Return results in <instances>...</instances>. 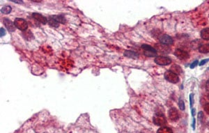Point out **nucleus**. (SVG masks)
<instances>
[{"label": "nucleus", "mask_w": 209, "mask_h": 133, "mask_svg": "<svg viewBox=\"0 0 209 133\" xmlns=\"http://www.w3.org/2000/svg\"><path fill=\"white\" fill-rule=\"evenodd\" d=\"M174 54H175V56L177 58L181 60H185L189 58V54L187 53V52L183 50V49H176Z\"/></svg>", "instance_id": "obj_6"}, {"label": "nucleus", "mask_w": 209, "mask_h": 133, "mask_svg": "<svg viewBox=\"0 0 209 133\" xmlns=\"http://www.w3.org/2000/svg\"><path fill=\"white\" fill-rule=\"evenodd\" d=\"M201 37L203 40H209V28H205L201 32Z\"/></svg>", "instance_id": "obj_14"}, {"label": "nucleus", "mask_w": 209, "mask_h": 133, "mask_svg": "<svg viewBox=\"0 0 209 133\" xmlns=\"http://www.w3.org/2000/svg\"><path fill=\"white\" fill-rule=\"evenodd\" d=\"M157 47H158V50L163 52V53H165L167 49H168V48L167 47V45H163V44H160V45H157Z\"/></svg>", "instance_id": "obj_20"}, {"label": "nucleus", "mask_w": 209, "mask_h": 133, "mask_svg": "<svg viewBox=\"0 0 209 133\" xmlns=\"http://www.w3.org/2000/svg\"><path fill=\"white\" fill-rule=\"evenodd\" d=\"M142 48L144 49V51H152V52H156L155 49L153 48V47L148 45L147 44H144L142 45Z\"/></svg>", "instance_id": "obj_18"}, {"label": "nucleus", "mask_w": 209, "mask_h": 133, "mask_svg": "<svg viewBox=\"0 0 209 133\" xmlns=\"http://www.w3.org/2000/svg\"><path fill=\"white\" fill-rule=\"evenodd\" d=\"M165 78L168 81V82L173 83V84H176V83L179 82V77L178 76V75H176L174 72H171L169 70V71H167L165 73Z\"/></svg>", "instance_id": "obj_3"}, {"label": "nucleus", "mask_w": 209, "mask_h": 133, "mask_svg": "<svg viewBox=\"0 0 209 133\" xmlns=\"http://www.w3.org/2000/svg\"><path fill=\"white\" fill-rule=\"evenodd\" d=\"M13 2H14V3H17V4H22L23 2L22 1H12Z\"/></svg>", "instance_id": "obj_29"}, {"label": "nucleus", "mask_w": 209, "mask_h": 133, "mask_svg": "<svg viewBox=\"0 0 209 133\" xmlns=\"http://www.w3.org/2000/svg\"><path fill=\"white\" fill-rule=\"evenodd\" d=\"M153 123L158 126H162L166 124L167 120L162 114H158L153 117Z\"/></svg>", "instance_id": "obj_4"}, {"label": "nucleus", "mask_w": 209, "mask_h": 133, "mask_svg": "<svg viewBox=\"0 0 209 133\" xmlns=\"http://www.w3.org/2000/svg\"><path fill=\"white\" fill-rule=\"evenodd\" d=\"M32 18L34 20H36L37 22H40L43 25H46L47 22V18L46 17L43 16V15L38 14V13H34V14H32Z\"/></svg>", "instance_id": "obj_8"}, {"label": "nucleus", "mask_w": 209, "mask_h": 133, "mask_svg": "<svg viewBox=\"0 0 209 133\" xmlns=\"http://www.w3.org/2000/svg\"><path fill=\"white\" fill-rule=\"evenodd\" d=\"M192 114L193 116L195 115V109H193L192 110Z\"/></svg>", "instance_id": "obj_30"}, {"label": "nucleus", "mask_w": 209, "mask_h": 133, "mask_svg": "<svg viewBox=\"0 0 209 133\" xmlns=\"http://www.w3.org/2000/svg\"><path fill=\"white\" fill-rule=\"evenodd\" d=\"M197 64H198V61L197 60H196V61H195L191 65H190V68H195L197 66Z\"/></svg>", "instance_id": "obj_23"}, {"label": "nucleus", "mask_w": 209, "mask_h": 133, "mask_svg": "<svg viewBox=\"0 0 209 133\" xmlns=\"http://www.w3.org/2000/svg\"><path fill=\"white\" fill-rule=\"evenodd\" d=\"M179 106L180 109H181V110H185V103L182 99H180L179 100Z\"/></svg>", "instance_id": "obj_21"}, {"label": "nucleus", "mask_w": 209, "mask_h": 133, "mask_svg": "<svg viewBox=\"0 0 209 133\" xmlns=\"http://www.w3.org/2000/svg\"><path fill=\"white\" fill-rule=\"evenodd\" d=\"M203 118V112L202 111H199V113H198V119H199V121H202Z\"/></svg>", "instance_id": "obj_22"}, {"label": "nucleus", "mask_w": 209, "mask_h": 133, "mask_svg": "<svg viewBox=\"0 0 209 133\" xmlns=\"http://www.w3.org/2000/svg\"><path fill=\"white\" fill-rule=\"evenodd\" d=\"M157 133H173V131L168 127H163L158 130Z\"/></svg>", "instance_id": "obj_17"}, {"label": "nucleus", "mask_w": 209, "mask_h": 133, "mask_svg": "<svg viewBox=\"0 0 209 133\" xmlns=\"http://www.w3.org/2000/svg\"><path fill=\"white\" fill-rule=\"evenodd\" d=\"M199 52L200 53L207 54L209 53V43L203 44L199 48Z\"/></svg>", "instance_id": "obj_11"}, {"label": "nucleus", "mask_w": 209, "mask_h": 133, "mask_svg": "<svg viewBox=\"0 0 209 133\" xmlns=\"http://www.w3.org/2000/svg\"><path fill=\"white\" fill-rule=\"evenodd\" d=\"M124 55L127 57H129V58L136 59L139 57V54L136 53L135 52L131 51V50H126L124 52Z\"/></svg>", "instance_id": "obj_10"}, {"label": "nucleus", "mask_w": 209, "mask_h": 133, "mask_svg": "<svg viewBox=\"0 0 209 133\" xmlns=\"http://www.w3.org/2000/svg\"><path fill=\"white\" fill-rule=\"evenodd\" d=\"M11 11H12V8L11 6H9V5L3 6V8H2V9H1V12L2 13V14H5V15L9 14L11 12Z\"/></svg>", "instance_id": "obj_16"}, {"label": "nucleus", "mask_w": 209, "mask_h": 133, "mask_svg": "<svg viewBox=\"0 0 209 133\" xmlns=\"http://www.w3.org/2000/svg\"><path fill=\"white\" fill-rule=\"evenodd\" d=\"M14 25L15 27L21 31H25L28 27L27 22L22 18H16L14 21Z\"/></svg>", "instance_id": "obj_1"}, {"label": "nucleus", "mask_w": 209, "mask_h": 133, "mask_svg": "<svg viewBox=\"0 0 209 133\" xmlns=\"http://www.w3.org/2000/svg\"><path fill=\"white\" fill-rule=\"evenodd\" d=\"M144 54L145 55L149 57H155L157 54V52H152V51H144Z\"/></svg>", "instance_id": "obj_19"}, {"label": "nucleus", "mask_w": 209, "mask_h": 133, "mask_svg": "<svg viewBox=\"0 0 209 133\" xmlns=\"http://www.w3.org/2000/svg\"><path fill=\"white\" fill-rule=\"evenodd\" d=\"M209 61V59H203L202 61H201L200 64H199V66H203V65H204L205 64L207 63V62Z\"/></svg>", "instance_id": "obj_24"}, {"label": "nucleus", "mask_w": 209, "mask_h": 133, "mask_svg": "<svg viewBox=\"0 0 209 133\" xmlns=\"http://www.w3.org/2000/svg\"><path fill=\"white\" fill-rule=\"evenodd\" d=\"M155 63L159 66H167L171 63V60L167 57L158 56L156 57L155 59Z\"/></svg>", "instance_id": "obj_2"}, {"label": "nucleus", "mask_w": 209, "mask_h": 133, "mask_svg": "<svg viewBox=\"0 0 209 133\" xmlns=\"http://www.w3.org/2000/svg\"><path fill=\"white\" fill-rule=\"evenodd\" d=\"M47 23H48L50 26H51V27H56V28L59 27V23H58L52 16H50L47 18Z\"/></svg>", "instance_id": "obj_12"}, {"label": "nucleus", "mask_w": 209, "mask_h": 133, "mask_svg": "<svg viewBox=\"0 0 209 133\" xmlns=\"http://www.w3.org/2000/svg\"><path fill=\"white\" fill-rule=\"evenodd\" d=\"M193 128H195V119H194V121H193Z\"/></svg>", "instance_id": "obj_31"}, {"label": "nucleus", "mask_w": 209, "mask_h": 133, "mask_svg": "<svg viewBox=\"0 0 209 133\" xmlns=\"http://www.w3.org/2000/svg\"><path fill=\"white\" fill-rule=\"evenodd\" d=\"M0 30H1V37H3L4 36L6 35V31L3 27H1Z\"/></svg>", "instance_id": "obj_26"}, {"label": "nucleus", "mask_w": 209, "mask_h": 133, "mask_svg": "<svg viewBox=\"0 0 209 133\" xmlns=\"http://www.w3.org/2000/svg\"><path fill=\"white\" fill-rule=\"evenodd\" d=\"M170 71L174 72V73H176V75H178V74L181 73L182 69H181V68L179 66V65H173V66L171 68Z\"/></svg>", "instance_id": "obj_15"}, {"label": "nucleus", "mask_w": 209, "mask_h": 133, "mask_svg": "<svg viewBox=\"0 0 209 133\" xmlns=\"http://www.w3.org/2000/svg\"><path fill=\"white\" fill-rule=\"evenodd\" d=\"M3 23L5 26V27L7 29V30L9 32H14L15 30V26L14 25V22H13L11 20H9V18H5L3 19Z\"/></svg>", "instance_id": "obj_5"}, {"label": "nucleus", "mask_w": 209, "mask_h": 133, "mask_svg": "<svg viewBox=\"0 0 209 133\" xmlns=\"http://www.w3.org/2000/svg\"><path fill=\"white\" fill-rule=\"evenodd\" d=\"M206 90L209 93V79L208 80V81L206 83Z\"/></svg>", "instance_id": "obj_27"}, {"label": "nucleus", "mask_w": 209, "mask_h": 133, "mask_svg": "<svg viewBox=\"0 0 209 133\" xmlns=\"http://www.w3.org/2000/svg\"><path fill=\"white\" fill-rule=\"evenodd\" d=\"M192 96H193V95H192V94H191V95H190V106H192Z\"/></svg>", "instance_id": "obj_28"}, {"label": "nucleus", "mask_w": 209, "mask_h": 133, "mask_svg": "<svg viewBox=\"0 0 209 133\" xmlns=\"http://www.w3.org/2000/svg\"><path fill=\"white\" fill-rule=\"evenodd\" d=\"M169 117L171 121H177L179 118V112L176 108H171L169 111Z\"/></svg>", "instance_id": "obj_9"}, {"label": "nucleus", "mask_w": 209, "mask_h": 133, "mask_svg": "<svg viewBox=\"0 0 209 133\" xmlns=\"http://www.w3.org/2000/svg\"><path fill=\"white\" fill-rule=\"evenodd\" d=\"M208 98H209V95H208Z\"/></svg>", "instance_id": "obj_32"}, {"label": "nucleus", "mask_w": 209, "mask_h": 133, "mask_svg": "<svg viewBox=\"0 0 209 133\" xmlns=\"http://www.w3.org/2000/svg\"><path fill=\"white\" fill-rule=\"evenodd\" d=\"M204 110L208 114H209V103L206 104L205 106H204Z\"/></svg>", "instance_id": "obj_25"}, {"label": "nucleus", "mask_w": 209, "mask_h": 133, "mask_svg": "<svg viewBox=\"0 0 209 133\" xmlns=\"http://www.w3.org/2000/svg\"><path fill=\"white\" fill-rule=\"evenodd\" d=\"M52 17L54 19L56 20L58 23H59V24H65L66 23V19H65L64 16H63V15H52Z\"/></svg>", "instance_id": "obj_13"}, {"label": "nucleus", "mask_w": 209, "mask_h": 133, "mask_svg": "<svg viewBox=\"0 0 209 133\" xmlns=\"http://www.w3.org/2000/svg\"><path fill=\"white\" fill-rule=\"evenodd\" d=\"M160 42L161 44H163V45H171V44H173L174 43V41H173V38L171 37V36H169L168 35H163L159 39Z\"/></svg>", "instance_id": "obj_7"}]
</instances>
